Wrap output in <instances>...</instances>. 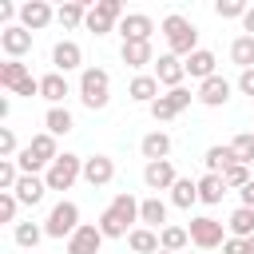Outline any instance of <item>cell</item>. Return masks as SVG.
<instances>
[{
	"label": "cell",
	"mask_w": 254,
	"mask_h": 254,
	"mask_svg": "<svg viewBox=\"0 0 254 254\" xmlns=\"http://www.w3.org/2000/svg\"><path fill=\"white\" fill-rule=\"evenodd\" d=\"M190 99H194V95H190V87H175V91L159 95L147 111H151V119H155V123H171L179 111H187V107H190Z\"/></svg>",
	"instance_id": "9"
},
{
	"label": "cell",
	"mask_w": 254,
	"mask_h": 254,
	"mask_svg": "<svg viewBox=\"0 0 254 254\" xmlns=\"http://www.w3.org/2000/svg\"><path fill=\"white\" fill-rule=\"evenodd\" d=\"M222 254H254V250H250L246 238H226V242H222Z\"/></svg>",
	"instance_id": "43"
},
{
	"label": "cell",
	"mask_w": 254,
	"mask_h": 254,
	"mask_svg": "<svg viewBox=\"0 0 254 254\" xmlns=\"http://www.w3.org/2000/svg\"><path fill=\"white\" fill-rule=\"evenodd\" d=\"M75 179H83V159H79V155H71V151H64V155L44 171L48 190H71V183H75Z\"/></svg>",
	"instance_id": "7"
},
{
	"label": "cell",
	"mask_w": 254,
	"mask_h": 254,
	"mask_svg": "<svg viewBox=\"0 0 254 254\" xmlns=\"http://www.w3.org/2000/svg\"><path fill=\"white\" fill-rule=\"evenodd\" d=\"M103 250V230L99 222H83L71 238H67V254H99Z\"/></svg>",
	"instance_id": "14"
},
{
	"label": "cell",
	"mask_w": 254,
	"mask_h": 254,
	"mask_svg": "<svg viewBox=\"0 0 254 254\" xmlns=\"http://www.w3.org/2000/svg\"><path fill=\"white\" fill-rule=\"evenodd\" d=\"M226 230H230V238H250V234H254V210H250V206H238V210L226 218Z\"/></svg>",
	"instance_id": "33"
},
{
	"label": "cell",
	"mask_w": 254,
	"mask_h": 254,
	"mask_svg": "<svg viewBox=\"0 0 254 254\" xmlns=\"http://www.w3.org/2000/svg\"><path fill=\"white\" fill-rule=\"evenodd\" d=\"M194 99H198L202 107H222V103L230 99V79H222V75L202 79V83H198V91H194Z\"/></svg>",
	"instance_id": "19"
},
{
	"label": "cell",
	"mask_w": 254,
	"mask_h": 254,
	"mask_svg": "<svg viewBox=\"0 0 254 254\" xmlns=\"http://www.w3.org/2000/svg\"><path fill=\"white\" fill-rule=\"evenodd\" d=\"M155 79H159V87H167V91H175V87H183V79H187V64L179 60V56H171V52H163L159 60H155V71H151Z\"/></svg>",
	"instance_id": "11"
},
{
	"label": "cell",
	"mask_w": 254,
	"mask_h": 254,
	"mask_svg": "<svg viewBox=\"0 0 254 254\" xmlns=\"http://www.w3.org/2000/svg\"><path fill=\"white\" fill-rule=\"evenodd\" d=\"M139 222L151 226V230H163V226H167V202H163L159 194L143 198V202H139Z\"/></svg>",
	"instance_id": "26"
},
{
	"label": "cell",
	"mask_w": 254,
	"mask_h": 254,
	"mask_svg": "<svg viewBox=\"0 0 254 254\" xmlns=\"http://www.w3.org/2000/svg\"><path fill=\"white\" fill-rule=\"evenodd\" d=\"M139 151H143L147 163H159V159L171 155V135H167V131H147L143 143H139Z\"/></svg>",
	"instance_id": "25"
},
{
	"label": "cell",
	"mask_w": 254,
	"mask_h": 254,
	"mask_svg": "<svg viewBox=\"0 0 254 254\" xmlns=\"http://www.w3.org/2000/svg\"><path fill=\"white\" fill-rule=\"evenodd\" d=\"M16 183H20V163L0 159V190H16Z\"/></svg>",
	"instance_id": "39"
},
{
	"label": "cell",
	"mask_w": 254,
	"mask_h": 254,
	"mask_svg": "<svg viewBox=\"0 0 254 254\" xmlns=\"http://www.w3.org/2000/svg\"><path fill=\"white\" fill-rule=\"evenodd\" d=\"M115 179V159L111 155H91L83 159V183L87 187H107Z\"/></svg>",
	"instance_id": "17"
},
{
	"label": "cell",
	"mask_w": 254,
	"mask_h": 254,
	"mask_svg": "<svg viewBox=\"0 0 254 254\" xmlns=\"http://www.w3.org/2000/svg\"><path fill=\"white\" fill-rule=\"evenodd\" d=\"M246 242H250V250H254V234H250V238H246Z\"/></svg>",
	"instance_id": "48"
},
{
	"label": "cell",
	"mask_w": 254,
	"mask_h": 254,
	"mask_svg": "<svg viewBox=\"0 0 254 254\" xmlns=\"http://www.w3.org/2000/svg\"><path fill=\"white\" fill-rule=\"evenodd\" d=\"M75 67H83V48H79L75 40H60V44L52 48V71L67 75V71H75Z\"/></svg>",
	"instance_id": "16"
},
{
	"label": "cell",
	"mask_w": 254,
	"mask_h": 254,
	"mask_svg": "<svg viewBox=\"0 0 254 254\" xmlns=\"http://www.w3.org/2000/svg\"><path fill=\"white\" fill-rule=\"evenodd\" d=\"M242 36H254V4H250L246 16H242Z\"/></svg>",
	"instance_id": "47"
},
{
	"label": "cell",
	"mask_w": 254,
	"mask_h": 254,
	"mask_svg": "<svg viewBox=\"0 0 254 254\" xmlns=\"http://www.w3.org/2000/svg\"><path fill=\"white\" fill-rule=\"evenodd\" d=\"M40 95H44L52 107H64V99L71 95V87H67V75H60V71H48V75H40Z\"/></svg>",
	"instance_id": "21"
},
{
	"label": "cell",
	"mask_w": 254,
	"mask_h": 254,
	"mask_svg": "<svg viewBox=\"0 0 254 254\" xmlns=\"http://www.w3.org/2000/svg\"><path fill=\"white\" fill-rule=\"evenodd\" d=\"M135 222H139V198L135 194H115L107 206H103V214H99V230H103V238H127L131 230H135Z\"/></svg>",
	"instance_id": "1"
},
{
	"label": "cell",
	"mask_w": 254,
	"mask_h": 254,
	"mask_svg": "<svg viewBox=\"0 0 254 254\" xmlns=\"http://www.w3.org/2000/svg\"><path fill=\"white\" fill-rule=\"evenodd\" d=\"M12 194L20 198V206H36L48 194V183H44V175H20V183H16Z\"/></svg>",
	"instance_id": "22"
},
{
	"label": "cell",
	"mask_w": 254,
	"mask_h": 254,
	"mask_svg": "<svg viewBox=\"0 0 254 254\" xmlns=\"http://www.w3.org/2000/svg\"><path fill=\"white\" fill-rule=\"evenodd\" d=\"M16 210H20V198L12 190H0V222H12L16 226Z\"/></svg>",
	"instance_id": "41"
},
{
	"label": "cell",
	"mask_w": 254,
	"mask_h": 254,
	"mask_svg": "<svg viewBox=\"0 0 254 254\" xmlns=\"http://www.w3.org/2000/svg\"><path fill=\"white\" fill-rule=\"evenodd\" d=\"M183 64H187V75H190V79H198V83H202V79H210V75H218V71H214V64H218V60H214V52H206V48L190 52Z\"/></svg>",
	"instance_id": "23"
},
{
	"label": "cell",
	"mask_w": 254,
	"mask_h": 254,
	"mask_svg": "<svg viewBox=\"0 0 254 254\" xmlns=\"http://www.w3.org/2000/svg\"><path fill=\"white\" fill-rule=\"evenodd\" d=\"M238 198H242V206H250V210H254V179H250V183L238 190Z\"/></svg>",
	"instance_id": "46"
},
{
	"label": "cell",
	"mask_w": 254,
	"mask_h": 254,
	"mask_svg": "<svg viewBox=\"0 0 254 254\" xmlns=\"http://www.w3.org/2000/svg\"><path fill=\"white\" fill-rule=\"evenodd\" d=\"M190 242L198 246V250H214V246H222L226 242V234H222V222L218 218H210V214H198V218H190Z\"/></svg>",
	"instance_id": "10"
},
{
	"label": "cell",
	"mask_w": 254,
	"mask_h": 254,
	"mask_svg": "<svg viewBox=\"0 0 254 254\" xmlns=\"http://www.w3.org/2000/svg\"><path fill=\"white\" fill-rule=\"evenodd\" d=\"M79 226H83V222H79V206H75L71 198H60V202L48 210V218H44V234H48V238H71Z\"/></svg>",
	"instance_id": "5"
},
{
	"label": "cell",
	"mask_w": 254,
	"mask_h": 254,
	"mask_svg": "<svg viewBox=\"0 0 254 254\" xmlns=\"http://www.w3.org/2000/svg\"><path fill=\"white\" fill-rule=\"evenodd\" d=\"M202 163H206V175H222V171L234 167L238 159H234V151H230V143H226V147H206Z\"/></svg>",
	"instance_id": "31"
},
{
	"label": "cell",
	"mask_w": 254,
	"mask_h": 254,
	"mask_svg": "<svg viewBox=\"0 0 254 254\" xmlns=\"http://www.w3.org/2000/svg\"><path fill=\"white\" fill-rule=\"evenodd\" d=\"M52 20H56V8H52L48 0H28V4H20V24H24L28 32H44Z\"/></svg>",
	"instance_id": "15"
},
{
	"label": "cell",
	"mask_w": 254,
	"mask_h": 254,
	"mask_svg": "<svg viewBox=\"0 0 254 254\" xmlns=\"http://www.w3.org/2000/svg\"><path fill=\"white\" fill-rule=\"evenodd\" d=\"M230 60H234L242 71H250V67H254V36H234V44H230Z\"/></svg>",
	"instance_id": "35"
},
{
	"label": "cell",
	"mask_w": 254,
	"mask_h": 254,
	"mask_svg": "<svg viewBox=\"0 0 254 254\" xmlns=\"http://www.w3.org/2000/svg\"><path fill=\"white\" fill-rule=\"evenodd\" d=\"M230 151H234V159H238L242 167H250V163H254V131L234 135V139H230Z\"/></svg>",
	"instance_id": "37"
},
{
	"label": "cell",
	"mask_w": 254,
	"mask_h": 254,
	"mask_svg": "<svg viewBox=\"0 0 254 254\" xmlns=\"http://www.w3.org/2000/svg\"><path fill=\"white\" fill-rule=\"evenodd\" d=\"M87 12H91V4H87V0H67V4H60V8H56V24H60L64 32H71V28L87 24Z\"/></svg>",
	"instance_id": "20"
},
{
	"label": "cell",
	"mask_w": 254,
	"mask_h": 254,
	"mask_svg": "<svg viewBox=\"0 0 254 254\" xmlns=\"http://www.w3.org/2000/svg\"><path fill=\"white\" fill-rule=\"evenodd\" d=\"M56 159H60V147H56V135H48V131L32 135L28 147H20V155H16L20 175H40V171H48Z\"/></svg>",
	"instance_id": "2"
},
{
	"label": "cell",
	"mask_w": 254,
	"mask_h": 254,
	"mask_svg": "<svg viewBox=\"0 0 254 254\" xmlns=\"http://www.w3.org/2000/svg\"><path fill=\"white\" fill-rule=\"evenodd\" d=\"M159 254H171V250H159Z\"/></svg>",
	"instance_id": "49"
},
{
	"label": "cell",
	"mask_w": 254,
	"mask_h": 254,
	"mask_svg": "<svg viewBox=\"0 0 254 254\" xmlns=\"http://www.w3.org/2000/svg\"><path fill=\"white\" fill-rule=\"evenodd\" d=\"M226 190H230V187H226L222 175H202V179H198V202H206V206H218Z\"/></svg>",
	"instance_id": "28"
},
{
	"label": "cell",
	"mask_w": 254,
	"mask_h": 254,
	"mask_svg": "<svg viewBox=\"0 0 254 254\" xmlns=\"http://www.w3.org/2000/svg\"><path fill=\"white\" fill-rule=\"evenodd\" d=\"M119 56H123V64H127V67H135V71H139V67H147V64H155V48H151V44H139V40L123 44V48H119Z\"/></svg>",
	"instance_id": "27"
},
{
	"label": "cell",
	"mask_w": 254,
	"mask_h": 254,
	"mask_svg": "<svg viewBox=\"0 0 254 254\" xmlns=\"http://www.w3.org/2000/svg\"><path fill=\"white\" fill-rule=\"evenodd\" d=\"M127 95H131L135 103H147V107H151V103L159 99V79H155V75H147V71H139V75L127 83Z\"/></svg>",
	"instance_id": "24"
},
{
	"label": "cell",
	"mask_w": 254,
	"mask_h": 254,
	"mask_svg": "<svg viewBox=\"0 0 254 254\" xmlns=\"http://www.w3.org/2000/svg\"><path fill=\"white\" fill-rule=\"evenodd\" d=\"M20 147H16V131L12 127H0V159H16Z\"/></svg>",
	"instance_id": "42"
},
{
	"label": "cell",
	"mask_w": 254,
	"mask_h": 254,
	"mask_svg": "<svg viewBox=\"0 0 254 254\" xmlns=\"http://www.w3.org/2000/svg\"><path fill=\"white\" fill-rule=\"evenodd\" d=\"M0 87H8L12 95H40V79L28 71V64H20V60H4L0 64Z\"/></svg>",
	"instance_id": "6"
},
{
	"label": "cell",
	"mask_w": 254,
	"mask_h": 254,
	"mask_svg": "<svg viewBox=\"0 0 254 254\" xmlns=\"http://www.w3.org/2000/svg\"><path fill=\"white\" fill-rule=\"evenodd\" d=\"M12 238H16V246L32 250V246H40V238H44V226H40V222H16V226H12Z\"/></svg>",
	"instance_id": "36"
},
{
	"label": "cell",
	"mask_w": 254,
	"mask_h": 254,
	"mask_svg": "<svg viewBox=\"0 0 254 254\" xmlns=\"http://www.w3.org/2000/svg\"><path fill=\"white\" fill-rule=\"evenodd\" d=\"M127 246H131L135 254H159V230H151V226H135V230L127 234Z\"/></svg>",
	"instance_id": "29"
},
{
	"label": "cell",
	"mask_w": 254,
	"mask_h": 254,
	"mask_svg": "<svg viewBox=\"0 0 254 254\" xmlns=\"http://www.w3.org/2000/svg\"><path fill=\"white\" fill-rule=\"evenodd\" d=\"M123 16H127V12H123V0H95V4H91V12H87V32L107 36Z\"/></svg>",
	"instance_id": "8"
},
{
	"label": "cell",
	"mask_w": 254,
	"mask_h": 254,
	"mask_svg": "<svg viewBox=\"0 0 254 254\" xmlns=\"http://www.w3.org/2000/svg\"><path fill=\"white\" fill-rule=\"evenodd\" d=\"M119 36H123V44H131V40L151 44V36H155V20H151L147 12H127V16L119 20Z\"/></svg>",
	"instance_id": "12"
},
{
	"label": "cell",
	"mask_w": 254,
	"mask_h": 254,
	"mask_svg": "<svg viewBox=\"0 0 254 254\" xmlns=\"http://www.w3.org/2000/svg\"><path fill=\"white\" fill-rule=\"evenodd\" d=\"M246 0H214V16L218 20H242L246 16Z\"/></svg>",
	"instance_id": "38"
},
{
	"label": "cell",
	"mask_w": 254,
	"mask_h": 254,
	"mask_svg": "<svg viewBox=\"0 0 254 254\" xmlns=\"http://www.w3.org/2000/svg\"><path fill=\"white\" fill-rule=\"evenodd\" d=\"M0 52L8 60H24L32 52V32L24 24H12V28H0Z\"/></svg>",
	"instance_id": "13"
},
{
	"label": "cell",
	"mask_w": 254,
	"mask_h": 254,
	"mask_svg": "<svg viewBox=\"0 0 254 254\" xmlns=\"http://www.w3.org/2000/svg\"><path fill=\"white\" fill-rule=\"evenodd\" d=\"M187 242H190V230H187V226H163V230H159V250L179 254Z\"/></svg>",
	"instance_id": "34"
},
{
	"label": "cell",
	"mask_w": 254,
	"mask_h": 254,
	"mask_svg": "<svg viewBox=\"0 0 254 254\" xmlns=\"http://www.w3.org/2000/svg\"><path fill=\"white\" fill-rule=\"evenodd\" d=\"M143 183H147V190H171V187L179 183V175H175V163H171V159L147 163V167H143Z\"/></svg>",
	"instance_id": "18"
},
{
	"label": "cell",
	"mask_w": 254,
	"mask_h": 254,
	"mask_svg": "<svg viewBox=\"0 0 254 254\" xmlns=\"http://www.w3.org/2000/svg\"><path fill=\"white\" fill-rule=\"evenodd\" d=\"M222 179H226V187H230V190H242V187L250 183V167L234 163V167H226V171H222Z\"/></svg>",
	"instance_id": "40"
},
{
	"label": "cell",
	"mask_w": 254,
	"mask_h": 254,
	"mask_svg": "<svg viewBox=\"0 0 254 254\" xmlns=\"http://www.w3.org/2000/svg\"><path fill=\"white\" fill-rule=\"evenodd\" d=\"M238 91H242V95H250V99H254V67H250V71H242V75H238Z\"/></svg>",
	"instance_id": "44"
},
{
	"label": "cell",
	"mask_w": 254,
	"mask_h": 254,
	"mask_svg": "<svg viewBox=\"0 0 254 254\" xmlns=\"http://www.w3.org/2000/svg\"><path fill=\"white\" fill-rule=\"evenodd\" d=\"M12 16H20V8H12L8 0H0V24H4V28H12V24H8Z\"/></svg>",
	"instance_id": "45"
},
{
	"label": "cell",
	"mask_w": 254,
	"mask_h": 254,
	"mask_svg": "<svg viewBox=\"0 0 254 254\" xmlns=\"http://www.w3.org/2000/svg\"><path fill=\"white\" fill-rule=\"evenodd\" d=\"M194 202H198V183H194V179H179V183L171 187V206L190 210Z\"/></svg>",
	"instance_id": "32"
},
{
	"label": "cell",
	"mask_w": 254,
	"mask_h": 254,
	"mask_svg": "<svg viewBox=\"0 0 254 254\" xmlns=\"http://www.w3.org/2000/svg\"><path fill=\"white\" fill-rule=\"evenodd\" d=\"M44 127H48V135L60 139V135H67V131L75 127V119H71L67 107H48V111H44Z\"/></svg>",
	"instance_id": "30"
},
{
	"label": "cell",
	"mask_w": 254,
	"mask_h": 254,
	"mask_svg": "<svg viewBox=\"0 0 254 254\" xmlns=\"http://www.w3.org/2000/svg\"><path fill=\"white\" fill-rule=\"evenodd\" d=\"M163 36H167L171 56H179V60H187L190 52H198V28H194L187 16H179V12L163 16Z\"/></svg>",
	"instance_id": "3"
},
{
	"label": "cell",
	"mask_w": 254,
	"mask_h": 254,
	"mask_svg": "<svg viewBox=\"0 0 254 254\" xmlns=\"http://www.w3.org/2000/svg\"><path fill=\"white\" fill-rule=\"evenodd\" d=\"M111 99V75L103 67H83L79 71V103L87 111H103Z\"/></svg>",
	"instance_id": "4"
}]
</instances>
